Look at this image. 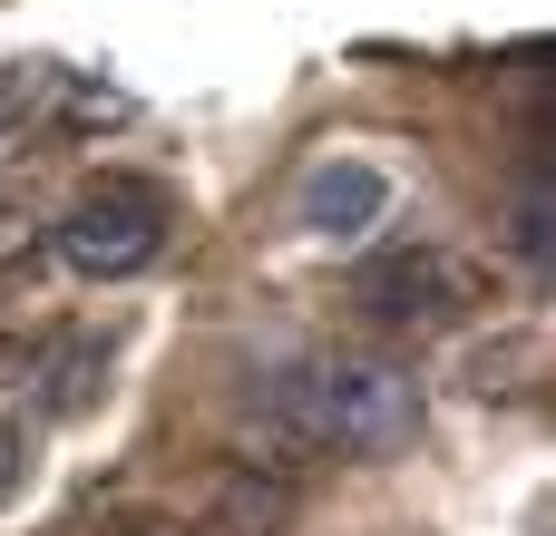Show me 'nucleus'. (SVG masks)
I'll return each instance as SVG.
<instances>
[{"mask_svg":"<svg viewBox=\"0 0 556 536\" xmlns=\"http://www.w3.org/2000/svg\"><path fill=\"white\" fill-rule=\"evenodd\" d=\"M293 430L342 459H401L420 439V381L381 352H323L293 381Z\"/></svg>","mask_w":556,"mask_h":536,"instance_id":"1","label":"nucleus"},{"mask_svg":"<svg viewBox=\"0 0 556 536\" xmlns=\"http://www.w3.org/2000/svg\"><path fill=\"white\" fill-rule=\"evenodd\" d=\"M49 234H59V264H68V273L127 283V273H147V264L166 254V195H156L147 176H98V186L68 195V215H59Z\"/></svg>","mask_w":556,"mask_h":536,"instance_id":"2","label":"nucleus"},{"mask_svg":"<svg viewBox=\"0 0 556 536\" xmlns=\"http://www.w3.org/2000/svg\"><path fill=\"white\" fill-rule=\"evenodd\" d=\"M391 215V176L371 166V156H313L303 166V186H293V225L303 234H323V244H352V234H371Z\"/></svg>","mask_w":556,"mask_h":536,"instance_id":"3","label":"nucleus"},{"mask_svg":"<svg viewBox=\"0 0 556 536\" xmlns=\"http://www.w3.org/2000/svg\"><path fill=\"white\" fill-rule=\"evenodd\" d=\"M352 293H362L371 322H450L459 312V273L440 254H381V264H362Z\"/></svg>","mask_w":556,"mask_h":536,"instance_id":"4","label":"nucleus"},{"mask_svg":"<svg viewBox=\"0 0 556 536\" xmlns=\"http://www.w3.org/2000/svg\"><path fill=\"white\" fill-rule=\"evenodd\" d=\"M98 361H108V352H98V342H78V352L59 361V391H49V410H88V400H98V381H88Z\"/></svg>","mask_w":556,"mask_h":536,"instance_id":"5","label":"nucleus"},{"mask_svg":"<svg viewBox=\"0 0 556 536\" xmlns=\"http://www.w3.org/2000/svg\"><path fill=\"white\" fill-rule=\"evenodd\" d=\"M10 488H20V439L0 430V498H10Z\"/></svg>","mask_w":556,"mask_h":536,"instance_id":"6","label":"nucleus"}]
</instances>
